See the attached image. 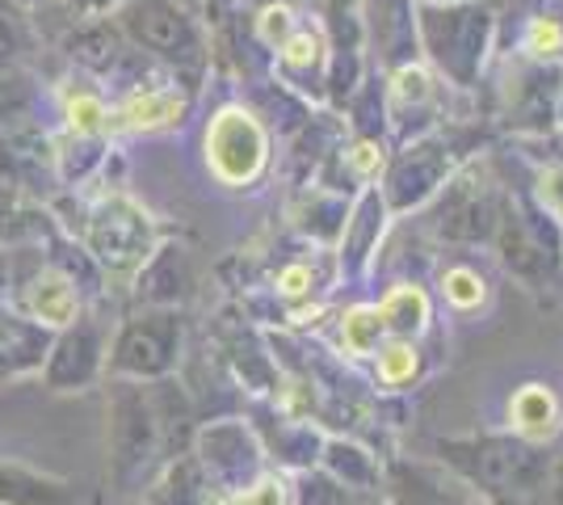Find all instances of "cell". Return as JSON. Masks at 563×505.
Returning a JSON list of instances; mask_svg holds the SVG:
<instances>
[{"label":"cell","mask_w":563,"mask_h":505,"mask_svg":"<svg viewBox=\"0 0 563 505\" xmlns=\"http://www.w3.org/2000/svg\"><path fill=\"white\" fill-rule=\"evenodd\" d=\"M438 463L484 505H547L551 484V447L526 442L517 433H454L433 442Z\"/></svg>","instance_id":"cell-1"},{"label":"cell","mask_w":563,"mask_h":505,"mask_svg":"<svg viewBox=\"0 0 563 505\" xmlns=\"http://www.w3.org/2000/svg\"><path fill=\"white\" fill-rule=\"evenodd\" d=\"M417 47L421 64L450 89H475L496 51L493 0L421 4L417 0Z\"/></svg>","instance_id":"cell-2"},{"label":"cell","mask_w":563,"mask_h":505,"mask_svg":"<svg viewBox=\"0 0 563 505\" xmlns=\"http://www.w3.org/2000/svg\"><path fill=\"white\" fill-rule=\"evenodd\" d=\"M505 274L526 290H560L563 287V223L542 211L530 194H509L488 244Z\"/></svg>","instance_id":"cell-3"},{"label":"cell","mask_w":563,"mask_h":505,"mask_svg":"<svg viewBox=\"0 0 563 505\" xmlns=\"http://www.w3.org/2000/svg\"><path fill=\"white\" fill-rule=\"evenodd\" d=\"M463 161H471V152L459 144L454 127H433L424 135H412V140H399L396 147H387V161H383L375 186L391 216H412L438 198V190L446 186L450 173Z\"/></svg>","instance_id":"cell-4"},{"label":"cell","mask_w":563,"mask_h":505,"mask_svg":"<svg viewBox=\"0 0 563 505\" xmlns=\"http://www.w3.org/2000/svg\"><path fill=\"white\" fill-rule=\"evenodd\" d=\"M505 198H509V190L493 168L479 165V161H463L450 173L446 186L438 190V198L429 202L433 232L446 244H459V249L493 244Z\"/></svg>","instance_id":"cell-5"},{"label":"cell","mask_w":563,"mask_h":505,"mask_svg":"<svg viewBox=\"0 0 563 505\" xmlns=\"http://www.w3.org/2000/svg\"><path fill=\"white\" fill-rule=\"evenodd\" d=\"M118 25L135 47L173 64L177 73L198 76L207 68V34L181 0H122Z\"/></svg>","instance_id":"cell-6"},{"label":"cell","mask_w":563,"mask_h":505,"mask_svg":"<svg viewBox=\"0 0 563 505\" xmlns=\"http://www.w3.org/2000/svg\"><path fill=\"white\" fill-rule=\"evenodd\" d=\"M496 114L517 140H542L563 131V64L521 59L500 85Z\"/></svg>","instance_id":"cell-7"},{"label":"cell","mask_w":563,"mask_h":505,"mask_svg":"<svg viewBox=\"0 0 563 505\" xmlns=\"http://www.w3.org/2000/svg\"><path fill=\"white\" fill-rule=\"evenodd\" d=\"M207 165L228 190L253 186L269 165V135L257 114L244 106H223L207 127Z\"/></svg>","instance_id":"cell-8"},{"label":"cell","mask_w":563,"mask_h":505,"mask_svg":"<svg viewBox=\"0 0 563 505\" xmlns=\"http://www.w3.org/2000/svg\"><path fill=\"white\" fill-rule=\"evenodd\" d=\"M198 468L219 493L240 497L265 481V447L249 421H214L198 433Z\"/></svg>","instance_id":"cell-9"},{"label":"cell","mask_w":563,"mask_h":505,"mask_svg":"<svg viewBox=\"0 0 563 505\" xmlns=\"http://www.w3.org/2000/svg\"><path fill=\"white\" fill-rule=\"evenodd\" d=\"M181 333H186V320L177 308L135 316L118 337L114 371L135 380H165L181 359Z\"/></svg>","instance_id":"cell-10"},{"label":"cell","mask_w":563,"mask_h":505,"mask_svg":"<svg viewBox=\"0 0 563 505\" xmlns=\"http://www.w3.org/2000/svg\"><path fill=\"white\" fill-rule=\"evenodd\" d=\"M89 249L97 253V262L118 270V274H131L143 270V262L152 257L156 249V228L152 216L135 207L131 198H110L93 211L89 223Z\"/></svg>","instance_id":"cell-11"},{"label":"cell","mask_w":563,"mask_h":505,"mask_svg":"<svg viewBox=\"0 0 563 505\" xmlns=\"http://www.w3.org/2000/svg\"><path fill=\"white\" fill-rule=\"evenodd\" d=\"M156 442H161L156 409L147 405V396H143L135 384H118L114 387V426H110L118 484H126L135 472H143V463L156 455Z\"/></svg>","instance_id":"cell-12"},{"label":"cell","mask_w":563,"mask_h":505,"mask_svg":"<svg viewBox=\"0 0 563 505\" xmlns=\"http://www.w3.org/2000/svg\"><path fill=\"white\" fill-rule=\"evenodd\" d=\"M366 51H375L378 73L421 64L417 47V0H362Z\"/></svg>","instance_id":"cell-13"},{"label":"cell","mask_w":563,"mask_h":505,"mask_svg":"<svg viewBox=\"0 0 563 505\" xmlns=\"http://www.w3.org/2000/svg\"><path fill=\"white\" fill-rule=\"evenodd\" d=\"M383 497L387 505H484L467 484L442 463H383Z\"/></svg>","instance_id":"cell-14"},{"label":"cell","mask_w":563,"mask_h":505,"mask_svg":"<svg viewBox=\"0 0 563 505\" xmlns=\"http://www.w3.org/2000/svg\"><path fill=\"white\" fill-rule=\"evenodd\" d=\"M391 211L383 202L378 186H366V190L353 194L350 202V219H345V232L336 241V265L345 278H366L375 270L378 244L387 237V223H391Z\"/></svg>","instance_id":"cell-15"},{"label":"cell","mask_w":563,"mask_h":505,"mask_svg":"<svg viewBox=\"0 0 563 505\" xmlns=\"http://www.w3.org/2000/svg\"><path fill=\"white\" fill-rule=\"evenodd\" d=\"M274 73L286 89L324 101V73H329V34L320 22H299L278 47Z\"/></svg>","instance_id":"cell-16"},{"label":"cell","mask_w":563,"mask_h":505,"mask_svg":"<svg viewBox=\"0 0 563 505\" xmlns=\"http://www.w3.org/2000/svg\"><path fill=\"white\" fill-rule=\"evenodd\" d=\"M324 476H332L336 484H345L350 493H362V497H383V463L378 455H371L362 442L353 438H324L320 447V463H316Z\"/></svg>","instance_id":"cell-17"},{"label":"cell","mask_w":563,"mask_h":505,"mask_svg":"<svg viewBox=\"0 0 563 505\" xmlns=\"http://www.w3.org/2000/svg\"><path fill=\"white\" fill-rule=\"evenodd\" d=\"M563 430V405L551 384H521L509 396V433L551 447Z\"/></svg>","instance_id":"cell-18"},{"label":"cell","mask_w":563,"mask_h":505,"mask_svg":"<svg viewBox=\"0 0 563 505\" xmlns=\"http://www.w3.org/2000/svg\"><path fill=\"white\" fill-rule=\"evenodd\" d=\"M194 295V265H189V249L181 244H165L161 253H152L143 262L140 274V299L156 304V308H177Z\"/></svg>","instance_id":"cell-19"},{"label":"cell","mask_w":563,"mask_h":505,"mask_svg":"<svg viewBox=\"0 0 563 505\" xmlns=\"http://www.w3.org/2000/svg\"><path fill=\"white\" fill-rule=\"evenodd\" d=\"M97 371H101V329L97 325H80L76 333H68L59 341V354L51 359L47 380L59 392L89 384Z\"/></svg>","instance_id":"cell-20"},{"label":"cell","mask_w":563,"mask_h":505,"mask_svg":"<svg viewBox=\"0 0 563 505\" xmlns=\"http://www.w3.org/2000/svg\"><path fill=\"white\" fill-rule=\"evenodd\" d=\"M375 308L383 316L387 337H399V341H421L429 320H433V299L421 283H396Z\"/></svg>","instance_id":"cell-21"},{"label":"cell","mask_w":563,"mask_h":505,"mask_svg":"<svg viewBox=\"0 0 563 505\" xmlns=\"http://www.w3.org/2000/svg\"><path fill=\"white\" fill-rule=\"evenodd\" d=\"M350 202L353 198H345V194L311 186V190L299 198V207H295V228L303 232L307 241L332 244V249H336L341 232H345V219H350Z\"/></svg>","instance_id":"cell-22"},{"label":"cell","mask_w":563,"mask_h":505,"mask_svg":"<svg viewBox=\"0 0 563 505\" xmlns=\"http://www.w3.org/2000/svg\"><path fill=\"white\" fill-rule=\"evenodd\" d=\"M0 505H80L76 484L38 476L22 463H0Z\"/></svg>","instance_id":"cell-23"},{"label":"cell","mask_w":563,"mask_h":505,"mask_svg":"<svg viewBox=\"0 0 563 505\" xmlns=\"http://www.w3.org/2000/svg\"><path fill=\"white\" fill-rule=\"evenodd\" d=\"M438 295L454 316H471L488 304V278L471 257H454L438 270Z\"/></svg>","instance_id":"cell-24"},{"label":"cell","mask_w":563,"mask_h":505,"mask_svg":"<svg viewBox=\"0 0 563 505\" xmlns=\"http://www.w3.org/2000/svg\"><path fill=\"white\" fill-rule=\"evenodd\" d=\"M375 380L387 392H404V387L417 384L421 380V350H417V341L387 337L375 354Z\"/></svg>","instance_id":"cell-25"},{"label":"cell","mask_w":563,"mask_h":505,"mask_svg":"<svg viewBox=\"0 0 563 505\" xmlns=\"http://www.w3.org/2000/svg\"><path fill=\"white\" fill-rule=\"evenodd\" d=\"M30 312L47 325H68L76 316V290L64 274L55 270H43L34 283H30Z\"/></svg>","instance_id":"cell-26"},{"label":"cell","mask_w":563,"mask_h":505,"mask_svg":"<svg viewBox=\"0 0 563 505\" xmlns=\"http://www.w3.org/2000/svg\"><path fill=\"white\" fill-rule=\"evenodd\" d=\"M383 341H387V329H383V316L375 304H362V308H350L341 316V350L350 359H375Z\"/></svg>","instance_id":"cell-27"},{"label":"cell","mask_w":563,"mask_h":505,"mask_svg":"<svg viewBox=\"0 0 563 505\" xmlns=\"http://www.w3.org/2000/svg\"><path fill=\"white\" fill-rule=\"evenodd\" d=\"M521 59L534 64H563V18L560 13H534L521 34Z\"/></svg>","instance_id":"cell-28"},{"label":"cell","mask_w":563,"mask_h":505,"mask_svg":"<svg viewBox=\"0 0 563 505\" xmlns=\"http://www.w3.org/2000/svg\"><path fill=\"white\" fill-rule=\"evenodd\" d=\"M22 43H25V30L18 22V13L9 9V0H0V73L13 68V59L22 55Z\"/></svg>","instance_id":"cell-29"},{"label":"cell","mask_w":563,"mask_h":505,"mask_svg":"<svg viewBox=\"0 0 563 505\" xmlns=\"http://www.w3.org/2000/svg\"><path fill=\"white\" fill-rule=\"evenodd\" d=\"M345 13H362V0H320V18H345Z\"/></svg>","instance_id":"cell-30"},{"label":"cell","mask_w":563,"mask_h":505,"mask_svg":"<svg viewBox=\"0 0 563 505\" xmlns=\"http://www.w3.org/2000/svg\"><path fill=\"white\" fill-rule=\"evenodd\" d=\"M547 505H563V455L551 463V484H547Z\"/></svg>","instance_id":"cell-31"},{"label":"cell","mask_w":563,"mask_h":505,"mask_svg":"<svg viewBox=\"0 0 563 505\" xmlns=\"http://www.w3.org/2000/svg\"><path fill=\"white\" fill-rule=\"evenodd\" d=\"M76 9H85V13H97V9H106V4H114V0H71Z\"/></svg>","instance_id":"cell-32"},{"label":"cell","mask_w":563,"mask_h":505,"mask_svg":"<svg viewBox=\"0 0 563 505\" xmlns=\"http://www.w3.org/2000/svg\"><path fill=\"white\" fill-rule=\"evenodd\" d=\"M421 4H463V0H421Z\"/></svg>","instance_id":"cell-33"},{"label":"cell","mask_w":563,"mask_h":505,"mask_svg":"<svg viewBox=\"0 0 563 505\" xmlns=\"http://www.w3.org/2000/svg\"><path fill=\"white\" fill-rule=\"evenodd\" d=\"M253 4H278V0H253ZM286 4H290V0H286Z\"/></svg>","instance_id":"cell-34"}]
</instances>
